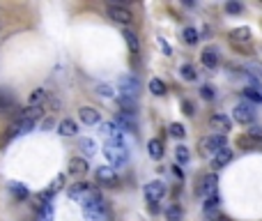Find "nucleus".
<instances>
[{"label":"nucleus","instance_id":"3","mask_svg":"<svg viewBox=\"0 0 262 221\" xmlns=\"http://www.w3.org/2000/svg\"><path fill=\"white\" fill-rule=\"evenodd\" d=\"M232 118H235L239 124H251L255 120V106L248 104V102H239L232 111Z\"/></svg>","mask_w":262,"mask_h":221},{"label":"nucleus","instance_id":"6","mask_svg":"<svg viewBox=\"0 0 262 221\" xmlns=\"http://www.w3.org/2000/svg\"><path fill=\"white\" fill-rule=\"evenodd\" d=\"M108 17L113 21H117V23H124V26H129L133 21V14L127 7H122V5H108Z\"/></svg>","mask_w":262,"mask_h":221},{"label":"nucleus","instance_id":"1","mask_svg":"<svg viewBox=\"0 0 262 221\" xmlns=\"http://www.w3.org/2000/svg\"><path fill=\"white\" fill-rule=\"evenodd\" d=\"M104 154H106V161L113 168H120L129 161V150H127L124 141H106Z\"/></svg>","mask_w":262,"mask_h":221},{"label":"nucleus","instance_id":"15","mask_svg":"<svg viewBox=\"0 0 262 221\" xmlns=\"http://www.w3.org/2000/svg\"><path fill=\"white\" fill-rule=\"evenodd\" d=\"M79 118H81V122L83 124H97L99 122V111L92 106H83L79 111Z\"/></svg>","mask_w":262,"mask_h":221},{"label":"nucleus","instance_id":"39","mask_svg":"<svg viewBox=\"0 0 262 221\" xmlns=\"http://www.w3.org/2000/svg\"><path fill=\"white\" fill-rule=\"evenodd\" d=\"M242 9H244V7H242V2H228V5H226L228 14H239Z\"/></svg>","mask_w":262,"mask_h":221},{"label":"nucleus","instance_id":"22","mask_svg":"<svg viewBox=\"0 0 262 221\" xmlns=\"http://www.w3.org/2000/svg\"><path fill=\"white\" fill-rule=\"evenodd\" d=\"M122 35H124V39H127V44H129L131 53H138V46H140V44H138V35H136L133 30H129V28L124 30Z\"/></svg>","mask_w":262,"mask_h":221},{"label":"nucleus","instance_id":"43","mask_svg":"<svg viewBox=\"0 0 262 221\" xmlns=\"http://www.w3.org/2000/svg\"><path fill=\"white\" fill-rule=\"evenodd\" d=\"M244 71H253L251 76H255V79H262V67H258V65H246Z\"/></svg>","mask_w":262,"mask_h":221},{"label":"nucleus","instance_id":"9","mask_svg":"<svg viewBox=\"0 0 262 221\" xmlns=\"http://www.w3.org/2000/svg\"><path fill=\"white\" fill-rule=\"evenodd\" d=\"M210 127L216 134H223V136H226V134L230 132V127H232V124H230V118L216 113V115H212V118H210Z\"/></svg>","mask_w":262,"mask_h":221},{"label":"nucleus","instance_id":"30","mask_svg":"<svg viewBox=\"0 0 262 221\" xmlns=\"http://www.w3.org/2000/svg\"><path fill=\"white\" fill-rule=\"evenodd\" d=\"M168 132H170V136H173V138H180V141H182L184 136H186V129H184V124H180V122L170 124V129H168Z\"/></svg>","mask_w":262,"mask_h":221},{"label":"nucleus","instance_id":"24","mask_svg":"<svg viewBox=\"0 0 262 221\" xmlns=\"http://www.w3.org/2000/svg\"><path fill=\"white\" fill-rule=\"evenodd\" d=\"M37 221H53V203H46L37 210Z\"/></svg>","mask_w":262,"mask_h":221},{"label":"nucleus","instance_id":"25","mask_svg":"<svg viewBox=\"0 0 262 221\" xmlns=\"http://www.w3.org/2000/svg\"><path fill=\"white\" fill-rule=\"evenodd\" d=\"M184 212H182V207L180 205H168V210H166V219L168 221H182Z\"/></svg>","mask_w":262,"mask_h":221},{"label":"nucleus","instance_id":"44","mask_svg":"<svg viewBox=\"0 0 262 221\" xmlns=\"http://www.w3.org/2000/svg\"><path fill=\"white\" fill-rule=\"evenodd\" d=\"M205 221H221L218 210H210V212H205Z\"/></svg>","mask_w":262,"mask_h":221},{"label":"nucleus","instance_id":"18","mask_svg":"<svg viewBox=\"0 0 262 221\" xmlns=\"http://www.w3.org/2000/svg\"><path fill=\"white\" fill-rule=\"evenodd\" d=\"M230 159H232V150H230V148H226V150H221L216 157L212 159V166L218 170V168H223L226 164H230Z\"/></svg>","mask_w":262,"mask_h":221},{"label":"nucleus","instance_id":"7","mask_svg":"<svg viewBox=\"0 0 262 221\" xmlns=\"http://www.w3.org/2000/svg\"><path fill=\"white\" fill-rule=\"evenodd\" d=\"M97 182L106 187H115L120 180H117V173H115L113 166H101V168H97Z\"/></svg>","mask_w":262,"mask_h":221},{"label":"nucleus","instance_id":"38","mask_svg":"<svg viewBox=\"0 0 262 221\" xmlns=\"http://www.w3.org/2000/svg\"><path fill=\"white\" fill-rule=\"evenodd\" d=\"M210 210H218V196H212L205 201V212H210Z\"/></svg>","mask_w":262,"mask_h":221},{"label":"nucleus","instance_id":"5","mask_svg":"<svg viewBox=\"0 0 262 221\" xmlns=\"http://www.w3.org/2000/svg\"><path fill=\"white\" fill-rule=\"evenodd\" d=\"M120 90H122V97L136 99L140 92V83L133 79V76H122V79H120Z\"/></svg>","mask_w":262,"mask_h":221},{"label":"nucleus","instance_id":"12","mask_svg":"<svg viewBox=\"0 0 262 221\" xmlns=\"http://www.w3.org/2000/svg\"><path fill=\"white\" fill-rule=\"evenodd\" d=\"M101 132H104L106 141H124V132L117 127V122H104Z\"/></svg>","mask_w":262,"mask_h":221},{"label":"nucleus","instance_id":"23","mask_svg":"<svg viewBox=\"0 0 262 221\" xmlns=\"http://www.w3.org/2000/svg\"><path fill=\"white\" fill-rule=\"evenodd\" d=\"M44 99H46V90H33V92H30V97H28V104H30V106H42L44 104Z\"/></svg>","mask_w":262,"mask_h":221},{"label":"nucleus","instance_id":"32","mask_svg":"<svg viewBox=\"0 0 262 221\" xmlns=\"http://www.w3.org/2000/svg\"><path fill=\"white\" fill-rule=\"evenodd\" d=\"M180 74H182L184 81H196V79H198V74H196V69H193V65H184Z\"/></svg>","mask_w":262,"mask_h":221},{"label":"nucleus","instance_id":"8","mask_svg":"<svg viewBox=\"0 0 262 221\" xmlns=\"http://www.w3.org/2000/svg\"><path fill=\"white\" fill-rule=\"evenodd\" d=\"M216 185H218L216 173H210V175L202 177L200 187H198V194H202L205 198H212V196H216Z\"/></svg>","mask_w":262,"mask_h":221},{"label":"nucleus","instance_id":"16","mask_svg":"<svg viewBox=\"0 0 262 221\" xmlns=\"http://www.w3.org/2000/svg\"><path fill=\"white\" fill-rule=\"evenodd\" d=\"M230 39H232L235 44H248V42H251V30H248V28H235V30L230 33Z\"/></svg>","mask_w":262,"mask_h":221},{"label":"nucleus","instance_id":"10","mask_svg":"<svg viewBox=\"0 0 262 221\" xmlns=\"http://www.w3.org/2000/svg\"><path fill=\"white\" fill-rule=\"evenodd\" d=\"M83 217H85V221H106L104 203H97V205H90V207H83Z\"/></svg>","mask_w":262,"mask_h":221},{"label":"nucleus","instance_id":"26","mask_svg":"<svg viewBox=\"0 0 262 221\" xmlns=\"http://www.w3.org/2000/svg\"><path fill=\"white\" fill-rule=\"evenodd\" d=\"M9 191H12V196L18 198V201H26L28 198V189L23 185H18V182H12V185H9Z\"/></svg>","mask_w":262,"mask_h":221},{"label":"nucleus","instance_id":"31","mask_svg":"<svg viewBox=\"0 0 262 221\" xmlns=\"http://www.w3.org/2000/svg\"><path fill=\"white\" fill-rule=\"evenodd\" d=\"M189 157H191V154H189V150H186L184 145H177V148H175V159L180 161V164H186Z\"/></svg>","mask_w":262,"mask_h":221},{"label":"nucleus","instance_id":"29","mask_svg":"<svg viewBox=\"0 0 262 221\" xmlns=\"http://www.w3.org/2000/svg\"><path fill=\"white\" fill-rule=\"evenodd\" d=\"M120 106L124 108V113H127V115H133V113H136V99L120 97Z\"/></svg>","mask_w":262,"mask_h":221},{"label":"nucleus","instance_id":"2","mask_svg":"<svg viewBox=\"0 0 262 221\" xmlns=\"http://www.w3.org/2000/svg\"><path fill=\"white\" fill-rule=\"evenodd\" d=\"M228 148V141L223 134H212V136H207V138H202L200 141V152L205 154V157H216L221 150H226Z\"/></svg>","mask_w":262,"mask_h":221},{"label":"nucleus","instance_id":"47","mask_svg":"<svg viewBox=\"0 0 262 221\" xmlns=\"http://www.w3.org/2000/svg\"><path fill=\"white\" fill-rule=\"evenodd\" d=\"M184 113L193 115V104H191V102H184Z\"/></svg>","mask_w":262,"mask_h":221},{"label":"nucleus","instance_id":"14","mask_svg":"<svg viewBox=\"0 0 262 221\" xmlns=\"http://www.w3.org/2000/svg\"><path fill=\"white\" fill-rule=\"evenodd\" d=\"M200 60H202V65L207 67V69H216V65H218V51L216 49H205L202 51V55H200Z\"/></svg>","mask_w":262,"mask_h":221},{"label":"nucleus","instance_id":"37","mask_svg":"<svg viewBox=\"0 0 262 221\" xmlns=\"http://www.w3.org/2000/svg\"><path fill=\"white\" fill-rule=\"evenodd\" d=\"M248 136H251L258 145H262V127H251V129H248Z\"/></svg>","mask_w":262,"mask_h":221},{"label":"nucleus","instance_id":"41","mask_svg":"<svg viewBox=\"0 0 262 221\" xmlns=\"http://www.w3.org/2000/svg\"><path fill=\"white\" fill-rule=\"evenodd\" d=\"M97 95H101V97H113V88H111V85H97Z\"/></svg>","mask_w":262,"mask_h":221},{"label":"nucleus","instance_id":"40","mask_svg":"<svg viewBox=\"0 0 262 221\" xmlns=\"http://www.w3.org/2000/svg\"><path fill=\"white\" fill-rule=\"evenodd\" d=\"M62 182H65V175H58V177H55V182H53V187L49 189V191H51V194L55 196V194H58V191L62 189Z\"/></svg>","mask_w":262,"mask_h":221},{"label":"nucleus","instance_id":"34","mask_svg":"<svg viewBox=\"0 0 262 221\" xmlns=\"http://www.w3.org/2000/svg\"><path fill=\"white\" fill-rule=\"evenodd\" d=\"M16 129H18V134H26V132H30V129H35V122H33V120H21V118H18Z\"/></svg>","mask_w":262,"mask_h":221},{"label":"nucleus","instance_id":"35","mask_svg":"<svg viewBox=\"0 0 262 221\" xmlns=\"http://www.w3.org/2000/svg\"><path fill=\"white\" fill-rule=\"evenodd\" d=\"M81 150L87 152V157H92V154H95V141H92V138H83V141H81Z\"/></svg>","mask_w":262,"mask_h":221},{"label":"nucleus","instance_id":"48","mask_svg":"<svg viewBox=\"0 0 262 221\" xmlns=\"http://www.w3.org/2000/svg\"><path fill=\"white\" fill-rule=\"evenodd\" d=\"M175 175L180 177V180H182V177H184V173H182V168H180V166H175Z\"/></svg>","mask_w":262,"mask_h":221},{"label":"nucleus","instance_id":"4","mask_svg":"<svg viewBox=\"0 0 262 221\" xmlns=\"http://www.w3.org/2000/svg\"><path fill=\"white\" fill-rule=\"evenodd\" d=\"M164 196H166V185H164V182L154 180V182L145 185V198H147V203H152V205L159 203Z\"/></svg>","mask_w":262,"mask_h":221},{"label":"nucleus","instance_id":"45","mask_svg":"<svg viewBox=\"0 0 262 221\" xmlns=\"http://www.w3.org/2000/svg\"><path fill=\"white\" fill-rule=\"evenodd\" d=\"M9 106H12V99H9V97H5V95L0 92V111H7Z\"/></svg>","mask_w":262,"mask_h":221},{"label":"nucleus","instance_id":"19","mask_svg":"<svg viewBox=\"0 0 262 221\" xmlns=\"http://www.w3.org/2000/svg\"><path fill=\"white\" fill-rule=\"evenodd\" d=\"M39 118H44V108L42 106H28L21 111V120H33L37 122Z\"/></svg>","mask_w":262,"mask_h":221},{"label":"nucleus","instance_id":"11","mask_svg":"<svg viewBox=\"0 0 262 221\" xmlns=\"http://www.w3.org/2000/svg\"><path fill=\"white\" fill-rule=\"evenodd\" d=\"M90 191H92V185H90V182H76L74 187H69V198L76 201V203H81Z\"/></svg>","mask_w":262,"mask_h":221},{"label":"nucleus","instance_id":"21","mask_svg":"<svg viewBox=\"0 0 262 221\" xmlns=\"http://www.w3.org/2000/svg\"><path fill=\"white\" fill-rule=\"evenodd\" d=\"M58 132L62 134V136H76L79 134V127H76V122L74 120H69V118H65L60 122V129Z\"/></svg>","mask_w":262,"mask_h":221},{"label":"nucleus","instance_id":"13","mask_svg":"<svg viewBox=\"0 0 262 221\" xmlns=\"http://www.w3.org/2000/svg\"><path fill=\"white\" fill-rule=\"evenodd\" d=\"M87 173V159H83V157H74V159H69V175H85Z\"/></svg>","mask_w":262,"mask_h":221},{"label":"nucleus","instance_id":"20","mask_svg":"<svg viewBox=\"0 0 262 221\" xmlns=\"http://www.w3.org/2000/svg\"><path fill=\"white\" fill-rule=\"evenodd\" d=\"M147 152L152 159H161L164 157V143L159 141V138H152V141L147 143Z\"/></svg>","mask_w":262,"mask_h":221},{"label":"nucleus","instance_id":"46","mask_svg":"<svg viewBox=\"0 0 262 221\" xmlns=\"http://www.w3.org/2000/svg\"><path fill=\"white\" fill-rule=\"evenodd\" d=\"M157 44L161 46V49H164V53H166V55H170V53H173V51H170V46H168V42H166V39H161V37H159V39H157Z\"/></svg>","mask_w":262,"mask_h":221},{"label":"nucleus","instance_id":"17","mask_svg":"<svg viewBox=\"0 0 262 221\" xmlns=\"http://www.w3.org/2000/svg\"><path fill=\"white\" fill-rule=\"evenodd\" d=\"M115 122H117V127H120L122 132H129V134L136 132V120H133V115L122 113L120 118H117V120H115Z\"/></svg>","mask_w":262,"mask_h":221},{"label":"nucleus","instance_id":"36","mask_svg":"<svg viewBox=\"0 0 262 221\" xmlns=\"http://www.w3.org/2000/svg\"><path fill=\"white\" fill-rule=\"evenodd\" d=\"M237 145H239V148H255L258 143H255L253 138L246 134V136H239V138H237Z\"/></svg>","mask_w":262,"mask_h":221},{"label":"nucleus","instance_id":"42","mask_svg":"<svg viewBox=\"0 0 262 221\" xmlns=\"http://www.w3.org/2000/svg\"><path fill=\"white\" fill-rule=\"evenodd\" d=\"M200 97L207 99V102H212V99H214V90H212L210 85H202V88H200Z\"/></svg>","mask_w":262,"mask_h":221},{"label":"nucleus","instance_id":"33","mask_svg":"<svg viewBox=\"0 0 262 221\" xmlns=\"http://www.w3.org/2000/svg\"><path fill=\"white\" fill-rule=\"evenodd\" d=\"M198 39H200V37H198V30H196V28H186V30H184V42H186V44H196Z\"/></svg>","mask_w":262,"mask_h":221},{"label":"nucleus","instance_id":"27","mask_svg":"<svg viewBox=\"0 0 262 221\" xmlns=\"http://www.w3.org/2000/svg\"><path fill=\"white\" fill-rule=\"evenodd\" d=\"M149 92H152V95H157V97L166 95V83H164L161 79H152V81H149Z\"/></svg>","mask_w":262,"mask_h":221},{"label":"nucleus","instance_id":"28","mask_svg":"<svg viewBox=\"0 0 262 221\" xmlns=\"http://www.w3.org/2000/svg\"><path fill=\"white\" fill-rule=\"evenodd\" d=\"M244 97L251 99L253 104H262V92L258 88H244Z\"/></svg>","mask_w":262,"mask_h":221}]
</instances>
